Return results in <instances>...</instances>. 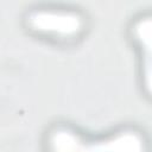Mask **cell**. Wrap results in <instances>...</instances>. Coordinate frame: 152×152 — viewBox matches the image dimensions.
I'll return each mask as SVG.
<instances>
[{
  "label": "cell",
  "instance_id": "cell-2",
  "mask_svg": "<svg viewBox=\"0 0 152 152\" xmlns=\"http://www.w3.org/2000/svg\"><path fill=\"white\" fill-rule=\"evenodd\" d=\"M25 30L45 42L71 45L81 40L89 28L88 18L81 10L61 6H36L23 17Z\"/></svg>",
  "mask_w": 152,
  "mask_h": 152
},
{
  "label": "cell",
  "instance_id": "cell-1",
  "mask_svg": "<svg viewBox=\"0 0 152 152\" xmlns=\"http://www.w3.org/2000/svg\"><path fill=\"white\" fill-rule=\"evenodd\" d=\"M42 145L43 152H150L147 134L134 125L93 135L69 122L58 121L46 128Z\"/></svg>",
  "mask_w": 152,
  "mask_h": 152
},
{
  "label": "cell",
  "instance_id": "cell-3",
  "mask_svg": "<svg viewBox=\"0 0 152 152\" xmlns=\"http://www.w3.org/2000/svg\"><path fill=\"white\" fill-rule=\"evenodd\" d=\"M150 27L151 20L148 14L137 15L128 26V38L133 48L141 58L140 76L141 87L145 95L150 96Z\"/></svg>",
  "mask_w": 152,
  "mask_h": 152
}]
</instances>
